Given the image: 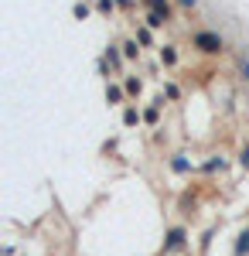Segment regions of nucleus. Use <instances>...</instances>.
I'll list each match as a JSON object with an SVG mask.
<instances>
[{
	"label": "nucleus",
	"mask_w": 249,
	"mask_h": 256,
	"mask_svg": "<svg viewBox=\"0 0 249 256\" xmlns=\"http://www.w3.org/2000/svg\"><path fill=\"white\" fill-rule=\"evenodd\" d=\"M239 160H242V168H246V171H249V147H246V150H242V158H239Z\"/></svg>",
	"instance_id": "5"
},
{
	"label": "nucleus",
	"mask_w": 249,
	"mask_h": 256,
	"mask_svg": "<svg viewBox=\"0 0 249 256\" xmlns=\"http://www.w3.org/2000/svg\"><path fill=\"white\" fill-rule=\"evenodd\" d=\"M147 7H150L157 18H168L171 14V7H168V0H147Z\"/></svg>",
	"instance_id": "2"
},
{
	"label": "nucleus",
	"mask_w": 249,
	"mask_h": 256,
	"mask_svg": "<svg viewBox=\"0 0 249 256\" xmlns=\"http://www.w3.org/2000/svg\"><path fill=\"white\" fill-rule=\"evenodd\" d=\"M181 4H184V7H192V4H194V0H181Z\"/></svg>",
	"instance_id": "6"
},
{
	"label": "nucleus",
	"mask_w": 249,
	"mask_h": 256,
	"mask_svg": "<svg viewBox=\"0 0 249 256\" xmlns=\"http://www.w3.org/2000/svg\"><path fill=\"white\" fill-rule=\"evenodd\" d=\"M242 253H249V232H242L239 242H236V256H242Z\"/></svg>",
	"instance_id": "3"
},
{
	"label": "nucleus",
	"mask_w": 249,
	"mask_h": 256,
	"mask_svg": "<svg viewBox=\"0 0 249 256\" xmlns=\"http://www.w3.org/2000/svg\"><path fill=\"white\" fill-rule=\"evenodd\" d=\"M194 44H198L202 52H218V48H222V38H218V34H208V31H202V34L194 38Z\"/></svg>",
	"instance_id": "1"
},
{
	"label": "nucleus",
	"mask_w": 249,
	"mask_h": 256,
	"mask_svg": "<svg viewBox=\"0 0 249 256\" xmlns=\"http://www.w3.org/2000/svg\"><path fill=\"white\" fill-rule=\"evenodd\" d=\"M181 239H184V232H181V229H174V232H171V239H168V242H171V246H181Z\"/></svg>",
	"instance_id": "4"
}]
</instances>
